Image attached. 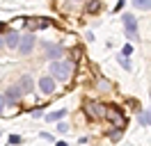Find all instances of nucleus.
Returning a JSON list of instances; mask_svg holds the SVG:
<instances>
[{
    "label": "nucleus",
    "mask_w": 151,
    "mask_h": 146,
    "mask_svg": "<svg viewBox=\"0 0 151 146\" xmlns=\"http://www.w3.org/2000/svg\"><path fill=\"white\" fill-rule=\"evenodd\" d=\"M37 87H39V91H41V94H53V91H55V87H57V80L53 78V75H44V78H39Z\"/></svg>",
    "instance_id": "obj_4"
},
{
    "label": "nucleus",
    "mask_w": 151,
    "mask_h": 146,
    "mask_svg": "<svg viewBox=\"0 0 151 146\" xmlns=\"http://www.w3.org/2000/svg\"><path fill=\"white\" fill-rule=\"evenodd\" d=\"M131 5L135 9H142V11H149L151 9V0H131Z\"/></svg>",
    "instance_id": "obj_9"
},
{
    "label": "nucleus",
    "mask_w": 151,
    "mask_h": 146,
    "mask_svg": "<svg viewBox=\"0 0 151 146\" xmlns=\"http://www.w3.org/2000/svg\"><path fill=\"white\" fill-rule=\"evenodd\" d=\"M66 114V110H57V112H50V114H46L48 121H60V119Z\"/></svg>",
    "instance_id": "obj_10"
},
{
    "label": "nucleus",
    "mask_w": 151,
    "mask_h": 146,
    "mask_svg": "<svg viewBox=\"0 0 151 146\" xmlns=\"http://www.w3.org/2000/svg\"><path fill=\"white\" fill-rule=\"evenodd\" d=\"M5 105H7V100H5V96H0V112L5 110Z\"/></svg>",
    "instance_id": "obj_19"
},
{
    "label": "nucleus",
    "mask_w": 151,
    "mask_h": 146,
    "mask_svg": "<svg viewBox=\"0 0 151 146\" xmlns=\"http://www.w3.org/2000/svg\"><path fill=\"white\" fill-rule=\"evenodd\" d=\"M19 44H21L19 32H7V34H5V46H7V48H16V50H19Z\"/></svg>",
    "instance_id": "obj_7"
},
{
    "label": "nucleus",
    "mask_w": 151,
    "mask_h": 146,
    "mask_svg": "<svg viewBox=\"0 0 151 146\" xmlns=\"http://www.w3.org/2000/svg\"><path fill=\"white\" fill-rule=\"evenodd\" d=\"M149 100H151V91H149Z\"/></svg>",
    "instance_id": "obj_22"
},
{
    "label": "nucleus",
    "mask_w": 151,
    "mask_h": 146,
    "mask_svg": "<svg viewBox=\"0 0 151 146\" xmlns=\"http://www.w3.org/2000/svg\"><path fill=\"white\" fill-rule=\"evenodd\" d=\"M122 135H124V128H117L114 132H110V139H112V142H119V139H122Z\"/></svg>",
    "instance_id": "obj_14"
},
{
    "label": "nucleus",
    "mask_w": 151,
    "mask_h": 146,
    "mask_svg": "<svg viewBox=\"0 0 151 146\" xmlns=\"http://www.w3.org/2000/svg\"><path fill=\"white\" fill-rule=\"evenodd\" d=\"M71 71H73V64L71 62H50V66H48V73L55 78L57 82H66L69 78H71Z\"/></svg>",
    "instance_id": "obj_1"
},
{
    "label": "nucleus",
    "mask_w": 151,
    "mask_h": 146,
    "mask_svg": "<svg viewBox=\"0 0 151 146\" xmlns=\"http://www.w3.org/2000/svg\"><path fill=\"white\" fill-rule=\"evenodd\" d=\"M57 130H60V132H69V126H66V123H62V121H60V123H57Z\"/></svg>",
    "instance_id": "obj_17"
},
{
    "label": "nucleus",
    "mask_w": 151,
    "mask_h": 146,
    "mask_svg": "<svg viewBox=\"0 0 151 146\" xmlns=\"http://www.w3.org/2000/svg\"><path fill=\"white\" fill-rule=\"evenodd\" d=\"M2 96H5V100H7V105H14L16 100H21V96H23V89L16 84V87H9V89L5 91Z\"/></svg>",
    "instance_id": "obj_6"
},
{
    "label": "nucleus",
    "mask_w": 151,
    "mask_h": 146,
    "mask_svg": "<svg viewBox=\"0 0 151 146\" xmlns=\"http://www.w3.org/2000/svg\"><path fill=\"white\" fill-rule=\"evenodd\" d=\"M35 44H37L35 34H23V36H21V44H19V55H21V57L30 55V53H32V48H35Z\"/></svg>",
    "instance_id": "obj_3"
},
{
    "label": "nucleus",
    "mask_w": 151,
    "mask_h": 146,
    "mask_svg": "<svg viewBox=\"0 0 151 146\" xmlns=\"http://www.w3.org/2000/svg\"><path fill=\"white\" fill-rule=\"evenodd\" d=\"M122 55H124V57H131V55H133V46H131V44H126V46L122 48Z\"/></svg>",
    "instance_id": "obj_15"
},
{
    "label": "nucleus",
    "mask_w": 151,
    "mask_h": 146,
    "mask_svg": "<svg viewBox=\"0 0 151 146\" xmlns=\"http://www.w3.org/2000/svg\"><path fill=\"white\" fill-rule=\"evenodd\" d=\"M9 144H21V137L19 135H9Z\"/></svg>",
    "instance_id": "obj_18"
},
{
    "label": "nucleus",
    "mask_w": 151,
    "mask_h": 146,
    "mask_svg": "<svg viewBox=\"0 0 151 146\" xmlns=\"http://www.w3.org/2000/svg\"><path fill=\"white\" fill-rule=\"evenodd\" d=\"M117 62L122 64V69H124V71H128V73H131V62H128V57L119 55V57H117Z\"/></svg>",
    "instance_id": "obj_12"
},
{
    "label": "nucleus",
    "mask_w": 151,
    "mask_h": 146,
    "mask_svg": "<svg viewBox=\"0 0 151 146\" xmlns=\"http://www.w3.org/2000/svg\"><path fill=\"white\" fill-rule=\"evenodd\" d=\"M87 11H89V14H96V11H101V0H92V2L87 5Z\"/></svg>",
    "instance_id": "obj_11"
},
{
    "label": "nucleus",
    "mask_w": 151,
    "mask_h": 146,
    "mask_svg": "<svg viewBox=\"0 0 151 146\" xmlns=\"http://www.w3.org/2000/svg\"><path fill=\"white\" fill-rule=\"evenodd\" d=\"M55 146H69L66 142H55Z\"/></svg>",
    "instance_id": "obj_20"
},
{
    "label": "nucleus",
    "mask_w": 151,
    "mask_h": 146,
    "mask_svg": "<svg viewBox=\"0 0 151 146\" xmlns=\"http://www.w3.org/2000/svg\"><path fill=\"white\" fill-rule=\"evenodd\" d=\"M140 123L142 126H151V112H144V114H140Z\"/></svg>",
    "instance_id": "obj_13"
},
{
    "label": "nucleus",
    "mask_w": 151,
    "mask_h": 146,
    "mask_svg": "<svg viewBox=\"0 0 151 146\" xmlns=\"http://www.w3.org/2000/svg\"><path fill=\"white\" fill-rule=\"evenodd\" d=\"M32 117H35V119L44 117V107H37V110H32Z\"/></svg>",
    "instance_id": "obj_16"
},
{
    "label": "nucleus",
    "mask_w": 151,
    "mask_h": 146,
    "mask_svg": "<svg viewBox=\"0 0 151 146\" xmlns=\"http://www.w3.org/2000/svg\"><path fill=\"white\" fill-rule=\"evenodd\" d=\"M19 87L23 89V94H32V89H35V80L30 78V75H23L19 80Z\"/></svg>",
    "instance_id": "obj_8"
},
{
    "label": "nucleus",
    "mask_w": 151,
    "mask_h": 146,
    "mask_svg": "<svg viewBox=\"0 0 151 146\" xmlns=\"http://www.w3.org/2000/svg\"><path fill=\"white\" fill-rule=\"evenodd\" d=\"M2 46H5V41H2V39H0V50H2Z\"/></svg>",
    "instance_id": "obj_21"
},
{
    "label": "nucleus",
    "mask_w": 151,
    "mask_h": 146,
    "mask_svg": "<svg viewBox=\"0 0 151 146\" xmlns=\"http://www.w3.org/2000/svg\"><path fill=\"white\" fill-rule=\"evenodd\" d=\"M122 21H124L126 36H128L131 41H137V39H140V32H137V21H135V16H131V14H124Z\"/></svg>",
    "instance_id": "obj_2"
},
{
    "label": "nucleus",
    "mask_w": 151,
    "mask_h": 146,
    "mask_svg": "<svg viewBox=\"0 0 151 146\" xmlns=\"http://www.w3.org/2000/svg\"><path fill=\"white\" fill-rule=\"evenodd\" d=\"M44 48H46V57L50 59V62H60V59H62V55H64V48H62V46L46 44Z\"/></svg>",
    "instance_id": "obj_5"
}]
</instances>
